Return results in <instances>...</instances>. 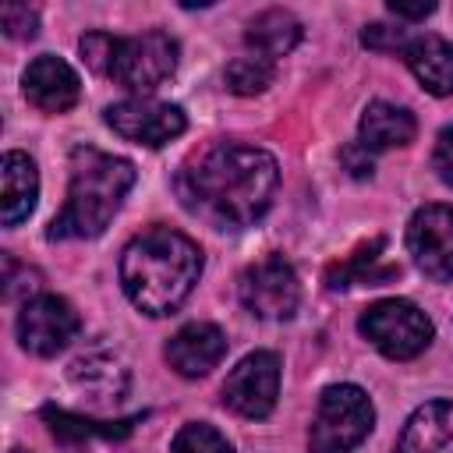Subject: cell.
<instances>
[{
  "instance_id": "17",
  "label": "cell",
  "mask_w": 453,
  "mask_h": 453,
  "mask_svg": "<svg viewBox=\"0 0 453 453\" xmlns=\"http://www.w3.org/2000/svg\"><path fill=\"white\" fill-rule=\"evenodd\" d=\"M403 57L425 92L453 96V42H446L442 35H414Z\"/></svg>"
},
{
  "instance_id": "3",
  "label": "cell",
  "mask_w": 453,
  "mask_h": 453,
  "mask_svg": "<svg viewBox=\"0 0 453 453\" xmlns=\"http://www.w3.org/2000/svg\"><path fill=\"white\" fill-rule=\"evenodd\" d=\"M134 184V163L92 145L71 149V180H67V202L60 216L50 223V241H71V237H99L113 216L120 212L124 195Z\"/></svg>"
},
{
  "instance_id": "1",
  "label": "cell",
  "mask_w": 453,
  "mask_h": 453,
  "mask_svg": "<svg viewBox=\"0 0 453 453\" xmlns=\"http://www.w3.org/2000/svg\"><path fill=\"white\" fill-rule=\"evenodd\" d=\"M280 188V166L265 149L216 142L191 156L177 173L180 205L216 230H244L258 223Z\"/></svg>"
},
{
  "instance_id": "9",
  "label": "cell",
  "mask_w": 453,
  "mask_h": 453,
  "mask_svg": "<svg viewBox=\"0 0 453 453\" xmlns=\"http://www.w3.org/2000/svg\"><path fill=\"white\" fill-rule=\"evenodd\" d=\"M106 124L134 142V145H149V149H159L166 142H173L177 134H184L188 120H184V110L173 106V103H159V99H120L113 106H106Z\"/></svg>"
},
{
  "instance_id": "21",
  "label": "cell",
  "mask_w": 453,
  "mask_h": 453,
  "mask_svg": "<svg viewBox=\"0 0 453 453\" xmlns=\"http://www.w3.org/2000/svg\"><path fill=\"white\" fill-rule=\"evenodd\" d=\"M42 421L50 425V432L57 439H67V442H81L88 435H103V439H120L131 432L134 418L131 421H117V425H106V421H88L81 414H71V411H60V407H42Z\"/></svg>"
},
{
  "instance_id": "15",
  "label": "cell",
  "mask_w": 453,
  "mask_h": 453,
  "mask_svg": "<svg viewBox=\"0 0 453 453\" xmlns=\"http://www.w3.org/2000/svg\"><path fill=\"white\" fill-rule=\"evenodd\" d=\"M418 134V120L411 110L375 99L365 106L361 124H357V142L368 152H382V149H396V145H411Z\"/></svg>"
},
{
  "instance_id": "2",
  "label": "cell",
  "mask_w": 453,
  "mask_h": 453,
  "mask_svg": "<svg viewBox=\"0 0 453 453\" xmlns=\"http://www.w3.org/2000/svg\"><path fill=\"white\" fill-rule=\"evenodd\" d=\"M202 276V248L170 226L138 234L120 255V283L131 304L145 315L177 311Z\"/></svg>"
},
{
  "instance_id": "8",
  "label": "cell",
  "mask_w": 453,
  "mask_h": 453,
  "mask_svg": "<svg viewBox=\"0 0 453 453\" xmlns=\"http://www.w3.org/2000/svg\"><path fill=\"white\" fill-rule=\"evenodd\" d=\"M280 396V357L273 350H255L241 357L226 382H223V403L241 418H265L276 407Z\"/></svg>"
},
{
  "instance_id": "14",
  "label": "cell",
  "mask_w": 453,
  "mask_h": 453,
  "mask_svg": "<svg viewBox=\"0 0 453 453\" xmlns=\"http://www.w3.org/2000/svg\"><path fill=\"white\" fill-rule=\"evenodd\" d=\"M393 453H453V400L421 403L407 418Z\"/></svg>"
},
{
  "instance_id": "27",
  "label": "cell",
  "mask_w": 453,
  "mask_h": 453,
  "mask_svg": "<svg viewBox=\"0 0 453 453\" xmlns=\"http://www.w3.org/2000/svg\"><path fill=\"white\" fill-rule=\"evenodd\" d=\"M340 163L347 166L350 177H372V152L361 142H350L340 149Z\"/></svg>"
},
{
  "instance_id": "4",
  "label": "cell",
  "mask_w": 453,
  "mask_h": 453,
  "mask_svg": "<svg viewBox=\"0 0 453 453\" xmlns=\"http://www.w3.org/2000/svg\"><path fill=\"white\" fill-rule=\"evenodd\" d=\"M375 425V407L361 386L340 382L326 386L319 396V411L308 432L311 453H350Z\"/></svg>"
},
{
  "instance_id": "12",
  "label": "cell",
  "mask_w": 453,
  "mask_h": 453,
  "mask_svg": "<svg viewBox=\"0 0 453 453\" xmlns=\"http://www.w3.org/2000/svg\"><path fill=\"white\" fill-rule=\"evenodd\" d=\"M21 88H25V99L42 113H64L81 96V81L74 67L53 53H42L25 67Z\"/></svg>"
},
{
  "instance_id": "24",
  "label": "cell",
  "mask_w": 453,
  "mask_h": 453,
  "mask_svg": "<svg viewBox=\"0 0 453 453\" xmlns=\"http://www.w3.org/2000/svg\"><path fill=\"white\" fill-rule=\"evenodd\" d=\"M78 50H81V57H85V64H88L92 71L110 74L113 50H117V35H110V32H88V35H81Z\"/></svg>"
},
{
  "instance_id": "22",
  "label": "cell",
  "mask_w": 453,
  "mask_h": 453,
  "mask_svg": "<svg viewBox=\"0 0 453 453\" xmlns=\"http://www.w3.org/2000/svg\"><path fill=\"white\" fill-rule=\"evenodd\" d=\"M273 74H276L273 60L248 53V57H237L226 64V88L234 96H258L273 85Z\"/></svg>"
},
{
  "instance_id": "16",
  "label": "cell",
  "mask_w": 453,
  "mask_h": 453,
  "mask_svg": "<svg viewBox=\"0 0 453 453\" xmlns=\"http://www.w3.org/2000/svg\"><path fill=\"white\" fill-rule=\"evenodd\" d=\"M39 198V170L25 152H7L0 163V209L4 226H18L28 219Z\"/></svg>"
},
{
  "instance_id": "26",
  "label": "cell",
  "mask_w": 453,
  "mask_h": 453,
  "mask_svg": "<svg viewBox=\"0 0 453 453\" xmlns=\"http://www.w3.org/2000/svg\"><path fill=\"white\" fill-rule=\"evenodd\" d=\"M361 42L368 50H407L411 35H407V28H393V25H379L375 21V25H365Z\"/></svg>"
},
{
  "instance_id": "23",
  "label": "cell",
  "mask_w": 453,
  "mask_h": 453,
  "mask_svg": "<svg viewBox=\"0 0 453 453\" xmlns=\"http://www.w3.org/2000/svg\"><path fill=\"white\" fill-rule=\"evenodd\" d=\"M170 453H234V446H230L226 435H219L212 425L191 421V425H184V428L173 435Z\"/></svg>"
},
{
  "instance_id": "28",
  "label": "cell",
  "mask_w": 453,
  "mask_h": 453,
  "mask_svg": "<svg viewBox=\"0 0 453 453\" xmlns=\"http://www.w3.org/2000/svg\"><path fill=\"white\" fill-rule=\"evenodd\" d=\"M439 177L453 188V127H442L439 138H435V156H432Z\"/></svg>"
},
{
  "instance_id": "30",
  "label": "cell",
  "mask_w": 453,
  "mask_h": 453,
  "mask_svg": "<svg viewBox=\"0 0 453 453\" xmlns=\"http://www.w3.org/2000/svg\"><path fill=\"white\" fill-rule=\"evenodd\" d=\"M14 453H25V449H14Z\"/></svg>"
},
{
  "instance_id": "13",
  "label": "cell",
  "mask_w": 453,
  "mask_h": 453,
  "mask_svg": "<svg viewBox=\"0 0 453 453\" xmlns=\"http://www.w3.org/2000/svg\"><path fill=\"white\" fill-rule=\"evenodd\" d=\"M223 354H226V336L212 322H188L166 343V361L184 379H198L212 372L223 361Z\"/></svg>"
},
{
  "instance_id": "25",
  "label": "cell",
  "mask_w": 453,
  "mask_h": 453,
  "mask_svg": "<svg viewBox=\"0 0 453 453\" xmlns=\"http://www.w3.org/2000/svg\"><path fill=\"white\" fill-rule=\"evenodd\" d=\"M0 25L11 39H32L39 28V14L28 4H4L0 7Z\"/></svg>"
},
{
  "instance_id": "19",
  "label": "cell",
  "mask_w": 453,
  "mask_h": 453,
  "mask_svg": "<svg viewBox=\"0 0 453 453\" xmlns=\"http://www.w3.org/2000/svg\"><path fill=\"white\" fill-rule=\"evenodd\" d=\"M244 42L255 50V57L276 60V57L290 53L301 42V21L283 7H269V11H262L248 21Z\"/></svg>"
},
{
  "instance_id": "18",
  "label": "cell",
  "mask_w": 453,
  "mask_h": 453,
  "mask_svg": "<svg viewBox=\"0 0 453 453\" xmlns=\"http://www.w3.org/2000/svg\"><path fill=\"white\" fill-rule=\"evenodd\" d=\"M71 386L92 403H120L127 393V368L106 354H88L71 365Z\"/></svg>"
},
{
  "instance_id": "6",
  "label": "cell",
  "mask_w": 453,
  "mask_h": 453,
  "mask_svg": "<svg viewBox=\"0 0 453 453\" xmlns=\"http://www.w3.org/2000/svg\"><path fill=\"white\" fill-rule=\"evenodd\" d=\"M173 67H177V42L166 32H145V35L117 39L113 64H110L106 78L145 96V92L159 88L173 74Z\"/></svg>"
},
{
  "instance_id": "7",
  "label": "cell",
  "mask_w": 453,
  "mask_h": 453,
  "mask_svg": "<svg viewBox=\"0 0 453 453\" xmlns=\"http://www.w3.org/2000/svg\"><path fill=\"white\" fill-rule=\"evenodd\" d=\"M237 294H241V304L258 315V319H273V322H283L297 311L301 304V283H297V273L290 269V262L269 255V258H258L251 262L241 280H237Z\"/></svg>"
},
{
  "instance_id": "5",
  "label": "cell",
  "mask_w": 453,
  "mask_h": 453,
  "mask_svg": "<svg viewBox=\"0 0 453 453\" xmlns=\"http://www.w3.org/2000/svg\"><path fill=\"white\" fill-rule=\"evenodd\" d=\"M357 329L375 350H382L393 361L418 357L432 343V333H435L432 319L414 301H403V297H386V301L368 304Z\"/></svg>"
},
{
  "instance_id": "10",
  "label": "cell",
  "mask_w": 453,
  "mask_h": 453,
  "mask_svg": "<svg viewBox=\"0 0 453 453\" xmlns=\"http://www.w3.org/2000/svg\"><path fill=\"white\" fill-rule=\"evenodd\" d=\"M78 333V311L57 294H35L18 311V340L28 354L53 357Z\"/></svg>"
},
{
  "instance_id": "29",
  "label": "cell",
  "mask_w": 453,
  "mask_h": 453,
  "mask_svg": "<svg viewBox=\"0 0 453 453\" xmlns=\"http://www.w3.org/2000/svg\"><path fill=\"white\" fill-rule=\"evenodd\" d=\"M389 11L396 18H407V21H421L435 11V0H418V4H407V0H389Z\"/></svg>"
},
{
  "instance_id": "11",
  "label": "cell",
  "mask_w": 453,
  "mask_h": 453,
  "mask_svg": "<svg viewBox=\"0 0 453 453\" xmlns=\"http://www.w3.org/2000/svg\"><path fill=\"white\" fill-rule=\"evenodd\" d=\"M407 251L432 280H453V205H421L407 223Z\"/></svg>"
},
{
  "instance_id": "20",
  "label": "cell",
  "mask_w": 453,
  "mask_h": 453,
  "mask_svg": "<svg viewBox=\"0 0 453 453\" xmlns=\"http://www.w3.org/2000/svg\"><path fill=\"white\" fill-rule=\"evenodd\" d=\"M382 237H375L368 248H361L357 255H350L347 262H336V265H329V273H326V283H329V290H343V287H354V283H368V287H375V283H386V280H393L400 269L396 265H375L379 262V251H382Z\"/></svg>"
}]
</instances>
